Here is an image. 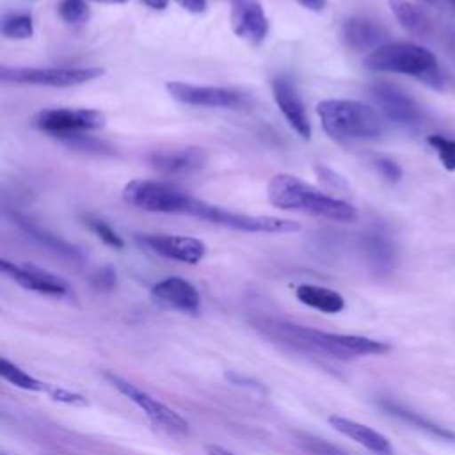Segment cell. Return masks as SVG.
I'll return each instance as SVG.
<instances>
[{
    "instance_id": "obj_1",
    "label": "cell",
    "mask_w": 455,
    "mask_h": 455,
    "mask_svg": "<svg viewBox=\"0 0 455 455\" xmlns=\"http://www.w3.org/2000/svg\"><path fill=\"white\" fill-rule=\"evenodd\" d=\"M254 325L270 339L281 341L283 345H288L295 350L323 357L348 361L361 355H384L391 350V345L386 341L371 339L366 336L325 332L313 327L297 325L286 320L259 318L254 322Z\"/></svg>"
},
{
    "instance_id": "obj_2",
    "label": "cell",
    "mask_w": 455,
    "mask_h": 455,
    "mask_svg": "<svg viewBox=\"0 0 455 455\" xmlns=\"http://www.w3.org/2000/svg\"><path fill=\"white\" fill-rule=\"evenodd\" d=\"M267 199L275 208L304 212L329 220L352 222L357 219V210L350 203L332 197L288 172L275 174L268 181Z\"/></svg>"
},
{
    "instance_id": "obj_3",
    "label": "cell",
    "mask_w": 455,
    "mask_h": 455,
    "mask_svg": "<svg viewBox=\"0 0 455 455\" xmlns=\"http://www.w3.org/2000/svg\"><path fill=\"white\" fill-rule=\"evenodd\" d=\"M364 68L375 73L409 75L432 89H443L444 78L435 55L414 43H387L370 52Z\"/></svg>"
},
{
    "instance_id": "obj_4",
    "label": "cell",
    "mask_w": 455,
    "mask_h": 455,
    "mask_svg": "<svg viewBox=\"0 0 455 455\" xmlns=\"http://www.w3.org/2000/svg\"><path fill=\"white\" fill-rule=\"evenodd\" d=\"M316 116L323 132L334 140L377 139L384 133V121L379 112L354 100H322Z\"/></svg>"
},
{
    "instance_id": "obj_5",
    "label": "cell",
    "mask_w": 455,
    "mask_h": 455,
    "mask_svg": "<svg viewBox=\"0 0 455 455\" xmlns=\"http://www.w3.org/2000/svg\"><path fill=\"white\" fill-rule=\"evenodd\" d=\"M183 215H192L203 219L206 222L229 228L235 231L245 233H295L300 229V224L290 219L281 217H268V215H247V213H235L224 210L217 204H210L206 201L196 199L190 196Z\"/></svg>"
},
{
    "instance_id": "obj_6",
    "label": "cell",
    "mask_w": 455,
    "mask_h": 455,
    "mask_svg": "<svg viewBox=\"0 0 455 455\" xmlns=\"http://www.w3.org/2000/svg\"><path fill=\"white\" fill-rule=\"evenodd\" d=\"M123 199L139 210L183 215L190 196L185 190L164 181L132 180L123 188Z\"/></svg>"
},
{
    "instance_id": "obj_7",
    "label": "cell",
    "mask_w": 455,
    "mask_h": 455,
    "mask_svg": "<svg viewBox=\"0 0 455 455\" xmlns=\"http://www.w3.org/2000/svg\"><path fill=\"white\" fill-rule=\"evenodd\" d=\"M105 75L100 66L87 68H9L2 66L0 78L7 84L48 85V87H73L92 82Z\"/></svg>"
},
{
    "instance_id": "obj_8",
    "label": "cell",
    "mask_w": 455,
    "mask_h": 455,
    "mask_svg": "<svg viewBox=\"0 0 455 455\" xmlns=\"http://www.w3.org/2000/svg\"><path fill=\"white\" fill-rule=\"evenodd\" d=\"M34 126L53 137L66 139L105 126V114L94 108H44L34 117Z\"/></svg>"
},
{
    "instance_id": "obj_9",
    "label": "cell",
    "mask_w": 455,
    "mask_h": 455,
    "mask_svg": "<svg viewBox=\"0 0 455 455\" xmlns=\"http://www.w3.org/2000/svg\"><path fill=\"white\" fill-rule=\"evenodd\" d=\"M105 379L119 391L123 393L128 400H132L139 409L144 411V414L160 428H164L169 434L174 435H187L188 434V421L180 416L174 409L167 407L165 403L158 402L155 396L148 395L135 384L121 379L116 373H105Z\"/></svg>"
},
{
    "instance_id": "obj_10",
    "label": "cell",
    "mask_w": 455,
    "mask_h": 455,
    "mask_svg": "<svg viewBox=\"0 0 455 455\" xmlns=\"http://www.w3.org/2000/svg\"><path fill=\"white\" fill-rule=\"evenodd\" d=\"M169 94L183 103L192 107H206V108H243L251 103L249 96L228 89V87H217V85H196L187 82H167Z\"/></svg>"
},
{
    "instance_id": "obj_11",
    "label": "cell",
    "mask_w": 455,
    "mask_h": 455,
    "mask_svg": "<svg viewBox=\"0 0 455 455\" xmlns=\"http://www.w3.org/2000/svg\"><path fill=\"white\" fill-rule=\"evenodd\" d=\"M370 94L380 112L393 123L400 126H418L423 119L421 107L416 100H412L407 92H403L400 87L386 82L373 84L370 87Z\"/></svg>"
},
{
    "instance_id": "obj_12",
    "label": "cell",
    "mask_w": 455,
    "mask_h": 455,
    "mask_svg": "<svg viewBox=\"0 0 455 455\" xmlns=\"http://www.w3.org/2000/svg\"><path fill=\"white\" fill-rule=\"evenodd\" d=\"M135 240L149 249L151 252L176 259L181 263L196 265L206 254V245L199 238L194 236H180V235H137Z\"/></svg>"
},
{
    "instance_id": "obj_13",
    "label": "cell",
    "mask_w": 455,
    "mask_h": 455,
    "mask_svg": "<svg viewBox=\"0 0 455 455\" xmlns=\"http://www.w3.org/2000/svg\"><path fill=\"white\" fill-rule=\"evenodd\" d=\"M0 268L5 275L27 290L52 297H62L69 293V286L62 277L32 263H12L9 259H2Z\"/></svg>"
},
{
    "instance_id": "obj_14",
    "label": "cell",
    "mask_w": 455,
    "mask_h": 455,
    "mask_svg": "<svg viewBox=\"0 0 455 455\" xmlns=\"http://www.w3.org/2000/svg\"><path fill=\"white\" fill-rule=\"evenodd\" d=\"M151 297L156 304L181 313H197L201 306V297L196 286L178 275L165 277L153 284Z\"/></svg>"
},
{
    "instance_id": "obj_15",
    "label": "cell",
    "mask_w": 455,
    "mask_h": 455,
    "mask_svg": "<svg viewBox=\"0 0 455 455\" xmlns=\"http://www.w3.org/2000/svg\"><path fill=\"white\" fill-rule=\"evenodd\" d=\"M231 28L238 37L259 44L268 32V20L259 2L235 0L231 7Z\"/></svg>"
},
{
    "instance_id": "obj_16",
    "label": "cell",
    "mask_w": 455,
    "mask_h": 455,
    "mask_svg": "<svg viewBox=\"0 0 455 455\" xmlns=\"http://www.w3.org/2000/svg\"><path fill=\"white\" fill-rule=\"evenodd\" d=\"M274 100L279 107V112L284 116L288 124L297 135L309 140L311 139V123L304 108L302 100L299 98L293 84L288 78H274L272 82Z\"/></svg>"
},
{
    "instance_id": "obj_17",
    "label": "cell",
    "mask_w": 455,
    "mask_h": 455,
    "mask_svg": "<svg viewBox=\"0 0 455 455\" xmlns=\"http://www.w3.org/2000/svg\"><path fill=\"white\" fill-rule=\"evenodd\" d=\"M149 164L162 174H190L204 167L208 155L203 148H180L162 149L149 155Z\"/></svg>"
},
{
    "instance_id": "obj_18",
    "label": "cell",
    "mask_w": 455,
    "mask_h": 455,
    "mask_svg": "<svg viewBox=\"0 0 455 455\" xmlns=\"http://www.w3.org/2000/svg\"><path fill=\"white\" fill-rule=\"evenodd\" d=\"M341 37L345 44L355 52H366V50L373 52L375 48L382 46V41L386 39V32L379 23L368 18L354 16L345 20L341 27Z\"/></svg>"
},
{
    "instance_id": "obj_19",
    "label": "cell",
    "mask_w": 455,
    "mask_h": 455,
    "mask_svg": "<svg viewBox=\"0 0 455 455\" xmlns=\"http://www.w3.org/2000/svg\"><path fill=\"white\" fill-rule=\"evenodd\" d=\"M329 421L334 430H338L339 434L347 435L348 439L359 443L366 450H370L377 455H393V446L387 441V437H384L380 432L373 430L371 427L354 421V419H348V418H343V416H331Z\"/></svg>"
},
{
    "instance_id": "obj_20",
    "label": "cell",
    "mask_w": 455,
    "mask_h": 455,
    "mask_svg": "<svg viewBox=\"0 0 455 455\" xmlns=\"http://www.w3.org/2000/svg\"><path fill=\"white\" fill-rule=\"evenodd\" d=\"M12 220L16 222V226L23 233H27L32 240H36L39 245L46 247L48 251H52V252H55V254H59L62 258H68L71 261H82L84 259V252L78 247H75L73 243H69V242L59 238L57 235L50 233L48 229L41 228L39 224H36L34 220L27 219L25 215L12 213Z\"/></svg>"
},
{
    "instance_id": "obj_21",
    "label": "cell",
    "mask_w": 455,
    "mask_h": 455,
    "mask_svg": "<svg viewBox=\"0 0 455 455\" xmlns=\"http://www.w3.org/2000/svg\"><path fill=\"white\" fill-rule=\"evenodd\" d=\"M379 405L387 414L398 418L400 421H403V423H407V425H411V427H414V428H418V430H421V432H425V434H428V435H432L435 439L455 443V432H451L450 428H446L443 425L434 423L432 419L421 416L419 412H416V411H412V409H409V407H405V405H402V403H398L395 400L384 398V400L379 402Z\"/></svg>"
},
{
    "instance_id": "obj_22",
    "label": "cell",
    "mask_w": 455,
    "mask_h": 455,
    "mask_svg": "<svg viewBox=\"0 0 455 455\" xmlns=\"http://www.w3.org/2000/svg\"><path fill=\"white\" fill-rule=\"evenodd\" d=\"M389 9H391L393 16L398 20V23L407 32H411L418 37H427L432 34V30H434L432 20L416 4H411L407 0H389Z\"/></svg>"
},
{
    "instance_id": "obj_23",
    "label": "cell",
    "mask_w": 455,
    "mask_h": 455,
    "mask_svg": "<svg viewBox=\"0 0 455 455\" xmlns=\"http://www.w3.org/2000/svg\"><path fill=\"white\" fill-rule=\"evenodd\" d=\"M295 293L302 304H306L313 309H318L322 313L334 315V313H339L345 309V299L338 291L325 288V286L300 284Z\"/></svg>"
},
{
    "instance_id": "obj_24",
    "label": "cell",
    "mask_w": 455,
    "mask_h": 455,
    "mask_svg": "<svg viewBox=\"0 0 455 455\" xmlns=\"http://www.w3.org/2000/svg\"><path fill=\"white\" fill-rule=\"evenodd\" d=\"M363 249H364V254L368 258V261L380 272H386L389 270V267L393 265V258H395V252H393V247L389 243L387 238L380 236L379 233H371L364 238L363 242Z\"/></svg>"
},
{
    "instance_id": "obj_25",
    "label": "cell",
    "mask_w": 455,
    "mask_h": 455,
    "mask_svg": "<svg viewBox=\"0 0 455 455\" xmlns=\"http://www.w3.org/2000/svg\"><path fill=\"white\" fill-rule=\"evenodd\" d=\"M0 375L2 379H5L7 382H11L16 387L27 389V391H48V384L37 380L36 377H32L30 373H27L25 370H21L18 364L11 363L9 359L2 357L0 359Z\"/></svg>"
},
{
    "instance_id": "obj_26",
    "label": "cell",
    "mask_w": 455,
    "mask_h": 455,
    "mask_svg": "<svg viewBox=\"0 0 455 455\" xmlns=\"http://www.w3.org/2000/svg\"><path fill=\"white\" fill-rule=\"evenodd\" d=\"M2 34L9 39H28L34 34V21L28 14H9L2 21Z\"/></svg>"
},
{
    "instance_id": "obj_27",
    "label": "cell",
    "mask_w": 455,
    "mask_h": 455,
    "mask_svg": "<svg viewBox=\"0 0 455 455\" xmlns=\"http://www.w3.org/2000/svg\"><path fill=\"white\" fill-rule=\"evenodd\" d=\"M71 149L84 151V153H94V155H107L112 153V146H108L105 140H98L94 137L84 135V133H75L66 139H62Z\"/></svg>"
},
{
    "instance_id": "obj_28",
    "label": "cell",
    "mask_w": 455,
    "mask_h": 455,
    "mask_svg": "<svg viewBox=\"0 0 455 455\" xmlns=\"http://www.w3.org/2000/svg\"><path fill=\"white\" fill-rule=\"evenodd\" d=\"M297 443H299L300 450L306 455H347L338 446H334V444H331V443H327L320 437L309 435V434H299Z\"/></svg>"
},
{
    "instance_id": "obj_29",
    "label": "cell",
    "mask_w": 455,
    "mask_h": 455,
    "mask_svg": "<svg viewBox=\"0 0 455 455\" xmlns=\"http://www.w3.org/2000/svg\"><path fill=\"white\" fill-rule=\"evenodd\" d=\"M427 142L435 149L443 167L446 171H455V140L443 135H428Z\"/></svg>"
},
{
    "instance_id": "obj_30",
    "label": "cell",
    "mask_w": 455,
    "mask_h": 455,
    "mask_svg": "<svg viewBox=\"0 0 455 455\" xmlns=\"http://www.w3.org/2000/svg\"><path fill=\"white\" fill-rule=\"evenodd\" d=\"M59 16L68 23H84L89 20L91 11L85 0H60Z\"/></svg>"
},
{
    "instance_id": "obj_31",
    "label": "cell",
    "mask_w": 455,
    "mask_h": 455,
    "mask_svg": "<svg viewBox=\"0 0 455 455\" xmlns=\"http://www.w3.org/2000/svg\"><path fill=\"white\" fill-rule=\"evenodd\" d=\"M85 224L89 226V229L101 240L105 242L108 247H114V249H123L124 247V242L123 238L101 219H96V217H85L84 219Z\"/></svg>"
},
{
    "instance_id": "obj_32",
    "label": "cell",
    "mask_w": 455,
    "mask_h": 455,
    "mask_svg": "<svg viewBox=\"0 0 455 455\" xmlns=\"http://www.w3.org/2000/svg\"><path fill=\"white\" fill-rule=\"evenodd\" d=\"M116 272L114 268L110 267H103V268H98L92 275H91V284L96 288V290H103V291H108L116 286Z\"/></svg>"
},
{
    "instance_id": "obj_33",
    "label": "cell",
    "mask_w": 455,
    "mask_h": 455,
    "mask_svg": "<svg viewBox=\"0 0 455 455\" xmlns=\"http://www.w3.org/2000/svg\"><path fill=\"white\" fill-rule=\"evenodd\" d=\"M375 167L380 172V176L389 183H396L402 178V167L389 158H377Z\"/></svg>"
},
{
    "instance_id": "obj_34",
    "label": "cell",
    "mask_w": 455,
    "mask_h": 455,
    "mask_svg": "<svg viewBox=\"0 0 455 455\" xmlns=\"http://www.w3.org/2000/svg\"><path fill=\"white\" fill-rule=\"evenodd\" d=\"M46 393L53 400H59V402H64V403H73V405H85L87 403V400L82 395H76V393H71V391H66V389H60V387L50 386Z\"/></svg>"
},
{
    "instance_id": "obj_35",
    "label": "cell",
    "mask_w": 455,
    "mask_h": 455,
    "mask_svg": "<svg viewBox=\"0 0 455 455\" xmlns=\"http://www.w3.org/2000/svg\"><path fill=\"white\" fill-rule=\"evenodd\" d=\"M441 44H443L444 52L455 60V30L453 28L441 30Z\"/></svg>"
},
{
    "instance_id": "obj_36",
    "label": "cell",
    "mask_w": 455,
    "mask_h": 455,
    "mask_svg": "<svg viewBox=\"0 0 455 455\" xmlns=\"http://www.w3.org/2000/svg\"><path fill=\"white\" fill-rule=\"evenodd\" d=\"M185 11L188 12H194V14H199V12H204L206 11V0H176Z\"/></svg>"
},
{
    "instance_id": "obj_37",
    "label": "cell",
    "mask_w": 455,
    "mask_h": 455,
    "mask_svg": "<svg viewBox=\"0 0 455 455\" xmlns=\"http://www.w3.org/2000/svg\"><path fill=\"white\" fill-rule=\"evenodd\" d=\"M297 4H300L302 7H306L307 11H315V12H320V11H323V7H325V0H295Z\"/></svg>"
},
{
    "instance_id": "obj_38",
    "label": "cell",
    "mask_w": 455,
    "mask_h": 455,
    "mask_svg": "<svg viewBox=\"0 0 455 455\" xmlns=\"http://www.w3.org/2000/svg\"><path fill=\"white\" fill-rule=\"evenodd\" d=\"M206 453L208 455H236V453H233V451H229V450L219 446V444H208Z\"/></svg>"
},
{
    "instance_id": "obj_39",
    "label": "cell",
    "mask_w": 455,
    "mask_h": 455,
    "mask_svg": "<svg viewBox=\"0 0 455 455\" xmlns=\"http://www.w3.org/2000/svg\"><path fill=\"white\" fill-rule=\"evenodd\" d=\"M140 2L151 9H165L169 4V0H140Z\"/></svg>"
},
{
    "instance_id": "obj_40",
    "label": "cell",
    "mask_w": 455,
    "mask_h": 455,
    "mask_svg": "<svg viewBox=\"0 0 455 455\" xmlns=\"http://www.w3.org/2000/svg\"><path fill=\"white\" fill-rule=\"evenodd\" d=\"M94 2H103V4H123L126 0H94Z\"/></svg>"
},
{
    "instance_id": "obj_41",
    "label": "cell",
    "mask_w": 455,
    "mask_h": 455,
    "mask_svg": "<svg viewBox=\"0 0 455 455\" xmlns=\"http://www.w3.org/2000/svg\"><path fill=\"white\" fill-rule=\"evenodd\" d=\"M425 2H427V4H439L441 0H425Z\"/></svg>"
},
{
    "instance_id": "obj_42",
    "label": "cell",
    "mask_w": 455,
    "mask_h": 455,
    "mask_svg": "<svg viewBox=\"0 0 455 455\" xmlns=\"http://www.w3.org/2000/svg\"><path fill=\"white\" fill-rule=\"evenodd\" d=\"M446 2H448V4H450L453 9H455V0H446Z\"/></svg>"
}]
</instances>
